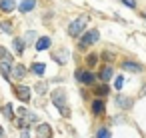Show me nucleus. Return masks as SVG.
Masks as SVG:
<instances>
[{"label":"nucleus","instance_id":"1","mask_svg":"<svg viewBox=\"0 0 146 138\" xmlns=\"http://www.w3.org/2000/svg\"><path fill=\"white\" fill-rule=\"evenodd\" d=\"M98 38H100V32L96 30V28H90V30H84V32H80V50H84L86 46H92V44H96L98 42Z\"/></svg>","mask_w":146,"mask_h":138},{"label":"nucleus","instance_id":"2","mask_svg":"<svg viewBox=\"0 0 146 138\" xmlns=\"http://www.w3.org/2000/svg\"><path fill=\"white\" fill-rule=\"evenodd\" d=\"M52 102H54V106H56L64 116H70V110L66 108V92H64L62 88H58V90L52 92Z\"/></svg>","mask_w":146,"mask_h":138},{"label":"nucleus","instance_id":"3","mask_svg":"<svg viewBox=\"0 0 146 138\" xmlns=\"http://www.w3.org/2000/svg\"><path fill=\"white\" fill-rule=\"evenodd\" d=\"M86 22H88V16H78L74 22L68 24V34L70 36H80V32L86 30Z\"/></svg>","mask_w":146,"mask_h":138},{"label":"nucleus","instance_id":"4","mask_svg":"<svg viewBox=\"0 0 146 138\" xmlns=\"http://www.w3.org/2000/svg\"><path fill=\"white\" fill-rule=\"evenodd\" d=\"M74 78H76L78 82H82L84 86H92V84L96 82V74L90 72V70H82V68H78V70L74 72Z\"/></svg>","mask_w":146,"mask_h":138},{"label":"nucleus","instance_id":"5","mask_svg":"<svg viewBox=\"0 0 146 138\" xmlns=\"http://www.w3.org/2000/svg\"><path fill=\"white\" fill-rule=\"evenodd\" d=\"M14 94H16L22 102H28V100H30V86H24V84L14 86Z\"/></svg>","mask_w":146,"mask_h":138},{"label":"nucleus","instance_id":"6","mask_svg":"<svg viewBox=\"0 0 146 138\" xmlns=\"http://www.w3.org/2000/svg\"><path fill=\"white\" fill-rule=\"evenodd\" d=\"M16 6H18V10H20L22 14H28V12H32V10L36 8V0H20Z\"/></svg>","mask_w":146,"mask_h":138},{"label":"nucleus","instance_id":"7","mask_svg":"<svg viewBox=\"0 0 146 138\" xmlns=\"http://www.w3.org/2000/svg\"><path fill=\"white\" fill-rule=\"evenodd\" d=\"M122 70L140 74V72H142V64H138V62H134V60H124V62H122Z\"/></svg>","mask_w":146,"mask_h":138},{"label":"nucleus","instance_id":"8","mask_svg":"<svg viewBox=\"0 0 146 138\" xmlns=\"http://www.w3.org/2000/svg\"><path fill=\"white\" fill-rule=\"evenodd\" d=\"M50 44H52V40H50L48 36H38L36 42H34V48H36L38 52H42V50H48Z\"/></svg>","mask_w":146,"mask_h":138},{"label":"nucleus","instance_id":"9","mask_svg":"<svg viewBox=\"0 0 146 138\" xmlns=\"http://www.w3.org/2000/svg\"><path fill=\"white\" fill-rule=\"evenodd\" d=\"M100 82H108V80H112L114 78V68L112 66H104L100 72H98V76H96Z\"/></svg>","mask_w":146,"mask_h":138},{"label":"nucleus","instance_id":"10","mask_svg":"<svg viewBox=\"0 0 146 138\" xmlns=\"http://www.w3.org/2000/svg\"><path fill=\"white\" fill-rule=\"evenodd\" d=\"M12 48H14V52L16 54H24V50H26V42H24V38L22 36H16V38H12Z\"/></svg>","mask_w":146,"mask_h":138},{"label":"nucleus","instance_id":"11","mask_svg":"<svg viewBox=\"0 0 146 138\" xmlns=\"http://www.w3.org/2000/svg\"><path fill=\"white\" fill-rule=\"evenodd\" d=\"M0 74H2L4 80H10V76H12V62L0 60Z\"/></svg>","mask_w":146,"mask_h":138},{"label":"nucleus","instance_id":"12","mask_svg":"<svg viewBox=\"0 0 146 138\" xmlns=\"http://www.w3.org/2000/svg\"><path fill=\"white\" fill-rule=\"evenodd\" d=\"M26 72H28V68H26L24 64H12V76H14V78L22 80V78L26 76Z\"/></svg>","mask_w":146,"mask_h":138},{"label":"nucleus","instance_id":"13","mask_svg":"<svg viewBox=\"0 0 146 138\" xmlns=\"http://www.w3.org/2000/svg\"><path fill=\"white\" fill-rule=\"evenodd\" d=\"M36 134H38V138H52V128L48 124H38Z\"/></svg>","mask_w":146,"mask_h":138},{"label":"nucleus","instance_id":"14","mask_svg":"<svg viewBox=\"0 0 146 138\" xmlns=\"http://www.w3.org/2000/svg\"><path fill=\"white\" fill-rule=\"evenodd\" d=\"M92 112H94V114H104V112H106V104H104V100H102L100 96L92 102Z\"/></svg>","mask_w":146,"mask_h":138},{"label":"nucleus","instance_id":"15","mask_svg":"<svg viewBox=\"0 0 146 138\" xmlns=\"http://www.w3.org/2000/svg\"><path fill=\"white\" fill-rule=\"evenodd\" d=\"M16 8V0H0V10H2V12H12Z\"/></svg>","mask_w":146,"mask_h":138},{"label":"nucleus","instance_id":"16","mask_svg":"<svg viewBox=\"0 0 146 138\" xmlns=\"http://www.w3.org/2000/svg\"><path fill=\"white\" fill-rule=\"evenodd\" d=\"M116 106H120V108L128 110V108L132 106V100H130L128 96H122V94H118V96H116Z\"/></svg>","mask_w":146,"mask_h":138},{"label":"nucleus","instance_id":"17","mask_svg":"<svg viewBox=\"0 0 146 138\" xmlns=\"http://www.w3.org/2000/svg\"><path fill=\"white\" fill-rule=\"evenodd\" d=\"M30 72L36 74V76H42V74L46 72V64H44V62H34V64L30 66Z\"/></svg>","mask_w":146,"mask_h":138},{"label":"nucleus","instance_id":"18","mask_svg":"<svg viewBox=\"0 0 146 138\" xmlns=\"http://www.w3.org/2000/svg\"><path fill=\"white\" fill-rule=\"evenodd\" d=\"M94 92H96V96H106L108 92H110V86H106V82H102L100 86H94Z\"/></svg>","mask_w":146,"mask_h":138},{"label":"nucleus","instance_id":"19","mask_svg":"<svg viewBox=\"0 0 146 138\" xmlns=\"http://www.w3.org/2000/svg\"><path fill=\"white\" fill-rule=\"evenodd\" d=\"M22 38H24V42H26V46H28V44H34V42H36L38 34H36L34 30H28V32H26V34L22 36Z\"/></svg>","mask_w":146,"mask_h":138},{"label":"nucleus","instance_id":"20","mask_svg":"<svg viewBox=\"0 0 146 138\" xmlns=\"http://www.w3.org/2000/svg\"><path fill=\"white\" fill-rule=\"evenodd\" d=\"M98 60H100L98 52H92V54H88V56H86V64H88L90 68H94V66L98 64Z\"/></svg>","mask_w":146,"mask_h":138},{"label":"nucleus","instance_id":"21","mask_svg":"<svg viewBox=\"0 0 146 138\" xmlns=\"http://www.w3.org/2000/svg\"><path fill=\"white\" fill-rule=\"evenodd\" d=\"M0 30L6 32V34H12L14 26H12V22H10V20H0Z\"/></svg>","mask_w":146,"mask_h":138},{"label":"nucleus","instance_id":"22","mask_svg":"<svg viewBox=\"0 0 146 138\" xmlns=\"http://www.w3.org/2000/svg\"><path fill=\"white\" fill-rule=\"evenodd\" d=\"M0 60H6V62H14V56L4 48V46H0Z\"/></svg>","mask_w":146,"mask_h":138},{"label":"nucleus","instance_id":"23","mask_svg":"<svg viewBox=\"0 0 146 138\" xmlns=\"http://www.w3.org/2000/svg\"><path fill=\"white\" fill-rule=\"evenodd\" d=\"M2 114H4L8 120H14V110H12L10 104H4V106H2Z\"/></svg>","mask_w":146,"mask_h":138},{"label":"nucleus","instance_id":"24","mask_svg":"<svg viewBox=\"0 0 146 138\" xmlns=\"http://www.w3.org/2000/svg\"><path fill=\"white\" fill-rule=\"evenodd\" d=\"M96 138H110V130L108 128H98L96 130Z\"/></svg>","mask_w":146,"mask_h":138},{"label":"nucleus","instance_id":"25","mask_svg":"<svg viewBox=\"0 0 146 138\" xmlns=\"http://www.w3.org/2000/svg\"><path fill=\"white\" fill-rule=\"evenodd\" d=\"M98 56H100L102 60H106V62H112V60H114V54H112V52H98Z\"/></svg>","mask_w":146,"mask_h":138},{"label":"nucleus","instance_id":"26","mask_svg":"<svg viewBox=\"0 0 146 138\" xmlns=\"http://www.w3.org/2000/svg\"><path fill=\"white\" fill-rule=\"evenodd\" d=\"M122 86H124V76H116L114 78V88L116 90H122Z\"/></svg>","mask_w":146,"mask_h":138},{"label":"nucleus","instance_id":"27","mask_svg":"<svg viewBox=\"0 0 146 138\" xmlns=\"http://www.w3.org/2000/svg\"><path fill=\"white\" fill-rule=\"evenodd\" d=\"M16 126H18V128H22V130H24V128H28V122H26V118H24V116H20V118L16 120Z\"/></svg>","mask_w":146,"mask_h":138},{"label":"nucleus","instance_id":"28","mask_svg":"<svg viewBox=\"0 0 146 138\" xmlns=\"http://www.w3.org/2000/svg\"><path fill=\"white\" fill-rule=\"evenodd\" d=\"M34 88H36V92H38V94H44V92H46V84H44V82H38Z\"/></svg>","mask_w":146,"mask_h":138},{"label":"nucleus","instance_id":"29","mask_svg":"<svg viewBox=\"0 0 146 138\" xmlns=\"http://www.w3.org/2000/svg\"><path fill=\"white\" fill-rule=\"evenodd\" d=\"M122 4L128 8H136V0H122Z\"/></svg>","mask_w":146,"mask_h":138},{"label":"nucleus","instance_id":"30","mask_svg":"<svg viewBox=\"0 0 146 138\" xmlns=\"http://www.w3.org/2000/svg\"><path fill=\"white\" fill-rule=\"evenodd\" d=\"M52 58H54L58 64H64V62H66V58H64V56H60V54H52Z\"/></svg>","mask_w":146,"mask_h":138},{"label":"nucleus","instance_id":"31","mask_svg":"<svg viewBox=\"0 0 146 138\" xmlns=\"http://www.w3.org/2000/svg\"><path fill=\"white\" fill-rule=\"evenodd\" d=\"M16 114H18V116H26V114H28V110H26V108H18V110H16Z\"/></svg>","mask_w":146,"mask_h":138},{"label":"nucleus","instance_id":"32","mask_svg":"<svg viewBox=\"0 0 146 138\" xmlns=\"http://www.w3.org/2000/svg\"><path fill=\"white\" fill-rule=\"evenodd\" d=\"M28 134H30V132H28V130H26V128H24V130H22V134H20V138H30V136H28Z\"/></svg>","mask_w":146,"mask_h":138},{"label":"nucleus","instance_id":"33","mask_svg":"<svg viewBox=\"0 0 146 138\" xmlns=\"http://www.w3.org/2000/svg\"><path fill=\"white\" fill-rule=\"evenodd\" d=\"M0 138H6V136H4V128H2V126H0Z\"/></svg>","mask_w":146,"mask_h":138}]
</instances>
